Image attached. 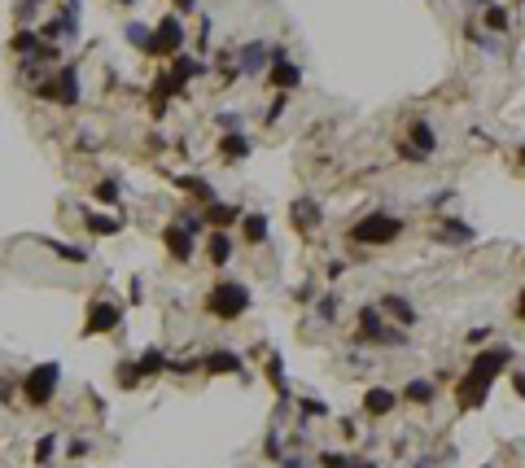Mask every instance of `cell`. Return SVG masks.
<instances>
[{
	"label": "cell",
	"instance_id": "6da1fadb",
	"mask_svg": "<svg viewBox=\"0 0 525 468\" xmlns=\"http://www.w3.org/2000/svg\"><path fill=\"white\" fill-rule=\"evenodd\" d=\"M206 311L215 320H241L245 311H249V289L241 280H215V289H210V298H206Z\"/></svg>",
	"mask_w": 525,
	"mask_h": 468
},
{
	"label": "cell",
	"instance_id": "7a4b0ae2",
	"mask_svg": "<svg viewBox=\"0 0 525 468\" xmlns=\"http://www.w3.org/2000/svg\"><path fill=\"white\" fill-rule=\"evenodd\" d=\"M398 237H403V219L385 215V211H372V215H363L355 228H350V241H359V245H390Z\"/></svg>",
	"mask_w": 525,
	"mask_h": 468
},
{
	"label": "cell",
	"instance_id": "3957f363",
	"mask_svg": "<svg viewBox=\"0 0 525 468\" xmlns=\"http://www.w3.org/2000/svg\"><path fill=\"white\" fill-rule=\"evenodd\" d=\"M57 381H62V368H57V363H35V368L27 372V381H22V399H27L31 407L53 403Z\"/></svg>",
	"mask_w": 525,
	"mask_h": 468
},
{
	"label": "cell",
	"instance_id": "277c9868",
	"mask_svg": "<svg viewBox=\"0 0 525 468\" xmlns=\"http://www.w3.org/2000/svg\"><path fill=\"white\" fill-rule=\"evenodd\" d=\"M44 101H53V106H62V110H70V106H79V74H74V66H62L48 84H40L35 88Z\"/></svg>",
	"mask_w": 525,
	"mask_h": 468
},
{
	"label": "cell",
	"instance_id": "5b68a950",
	"mask_svg": "<svg viewBox=\"0 0 525 468\" xmlns=\"http://www.w3.org/2000/svg\"><path fill=\"white\" fill-rule=\"evenodd\" d=\"M184 48V22L175 18V13H166L154 31H149V53H158V57H175Z\"/></svg>",
	"mask_w": 525,
	"mask_h": 468
},
{
	"label": "cell",
	"instance_id": "8992f818",
	"mask_svg": "<svg viewBox=\"0 0 525 468\" xmlns=\"http://www.w3.org/2000/svg\"><path fill=\"white\" fill-rule=\"evenodd\" d=\"M123 324V306L118 302H92L88 306V320H84V337H96V333H114Z\"/></svg>",
	"mask_w": 525,
	"mask_h": 468
},
{
	"label": "cell",
	"instance_id": "52a82bcc",
	"mask_svg": "<svg viewBox=\"0 0 525 468\" xmlns=\"http://www.w3.org/2000/svg\"><path fill=\"white\" fill-rule=\"evenodd\" d=\"M490 381H495V377H486V372H478V368H468V372L460 377V407H482L486 394H490Z\"/></svg>",
	"mask_w": 525,
	"mask_h": 468
},
{
	"label": "cell",
	"instance_id": "ba28073f",
	"mask_svg": "<svg viewBox=\"0 0 525 468\" xmlns=\"http://www.w3.org/2000/svg\"><path fill=\"white\" fill-rule=\"evenodd\" d=\"M267 66H271V48H267L263 40L245 44L241 53H237V70H241V74H267Z\"/></svg>",
	"mask_w": 525,
	"mask_h": 468
},
{
	"label": "cell",
	"instance_id": "9c48e42d",
	"mask_svg": "<svg viewBox=\"0 0 525 468\" xmlns=\"http://www.w3.org/2000/svg\"><path fill=\"white\" fill-rule=\"evenodd\" d=\"M162 241H166V250H171V258H180V263H188V258H193V250H197V237H193V232H188V228H180V223H171Z\"/></svg>",
	"mask_w": 525,
	"mask_h": 468
},
{
	"label": "cell",
	"instance_id": "30bf717a",
	"mask_svg": "<svg viewBox=\"0 0 525 468\" xmlns=\"http://www.w3.org/2000/svg\"><path fill=\"white\" fill-rule=\"evenodd\" d=\"M289 219H293V228H298V232H311V228H320L324 211H320V201L303 197V201H293V206H289Z\"/></svg>",
	"mask_w": 525,
	"mask_h": 468
},
{
	"label": "cell",
	"instance_id": "8fae6325",
	"mask_svg": "<svg viewBox=\"0 0 525 468\" xmlns=\"http://www.w3.org/2000/svg\"><path fill=\"white\" fill-rule=\"evenodd\" d=\"M363 407H368V416H390L398 407V394H394V389H385V385H368Z\"/></svg>",
	"mask_w": 525,
	"mask_h": 468
},
{
	"label": "cell",
	"instance_id": "7c38bea8",
	"mask_svg": "<svg viewBox=\"0 0 525 468\" xmlns=\"http://www.w3.org/2000/svg\"><path fill=\"white\" fill-rule=\"evenodd\" d=\"M197 74H206V62H202V57H184V53L175 57V66H171V79H175V88H180V92L188 88V79H197Z\"/></svg>",
	"mask_w": 525,
	"mask_h": 468
},
{
	"label": "cell",
	"instance_id": "4fadbf2b",
	"mask_svg": "<svg viewBox=\"0 0 525 468\" xmlns=\"http://www.w3.org/2000/svg\"><path fill=\"white\" fill-rule=\"evenodd\" d=\"M267 79H271V84H276L281 92H293L298 84H303V70H298L293 62H285V57H281V62H271V70H267Z\"/></svg>",
	"mask_w": 525,
	"mask_h": 468
},
{
	"label": "cell",
	"instance_id": "5bb4252c",
	"mask_svg": "<svg viewBox=\"0 0 525 468\" xmlns=\"http://www.w3.org/2000/svg\"><path fill=\"white\" fill-rule=\"evenodd\" d=\"M434 237H438L442 245H468V241H473V228L460 223V219H442V223L434 228Z\"/></svg>",
	"mask_w": 525,
	"mask_h": 468
},
{
	"label": "cell",
	"instance_id": "9a60e30c",
	"mask_svg": "<svg viewBox=\"0 0 525 468\" xmlns=\"http://www.w3.org/2000/svg\"><path fill=\"white\" fill-rule=\"evenodd\" d=\"M407 140H412V149H420L424 158H429V153L438 149V136H434V127L424 123V118H416L412 127H407Z\"/></svg>",
	"mask_w": 525,
	"mask_h": 468
},
{
	"label": "cell",
	"instance_id": "2e32d148",
	"mask_svg": "<svg viewBox=\"0 0 525 468\" xmlns=\"http://www.w3.org/2000/svg\"><path fill=\"white\" fill-rule=\"evenodd\" d=\"M206 245H210L206 254H210V263H215V267H223V263L232 258V237H228V228H215Z\"/></svg>",
	"mask_w": 525,
	"mask_h": 468
},
{
	"label": "cell",
	"instance_id": "e0dca14e",
	"mask_svg": "<svg viewBox=\"0 0 525 468\" xmlns=\"http://www.w3.org/2000/svg\"><path fill=\"white\" fill-rule=\"evenodd\" d=\"M241 206H228V201H210V211H206V223H215V228H232V223H241Z\"/></svg>",
	"mask_w": 525,
	"mask_h": 468
},
{
	"label": "cell",
	"instance_id": "ac0fdd59",
	"mask_svg": "<svg viewBox=\"0 0 525 468\" xmlns=\"http://www.w3.org/2000/svg\"><path fill=\"white\" fill-rule=\"evenodd\" d=\"M381 306H385V311H390V316H394L398 324H403V328H412V324L420 320V316H416V306H412L407 298H398V294H390V298H381Z\"/></svg>",
	"mask_w": 525,
	"mask_h": 468
},
{
	"label": "cell",
	"instance_id": "d6986e66",
	"mask_svg": "<svg viewBox=\"0 0 525 468\" xmlns=\"http://www.w3.org/2000/svg\"><path fill=\"white\" fill-rule=\"evenodd\" d=\"M202 363H206V372H215V377L219 372H241V355H232V350H210Z\"/></svg>",
	"mask_w": 525,
	"mask_h": 468
},
{
	"label": "cell",
	"instance_id": "ffe728a7",
	"mask_svg": "<svg viewBox=\"0 0 525 468\" xmlns=\"http://www.w3.org/2000/svg\"><path fill=\"white\" fill-rule=\"evenodd\" d=\"M219 153L228 162H241V158H249V140L241 136V132H223V140H219Z\"/></svg>",
	"mask_w": 525,
	"mask_h": 468
},
{
	"label": "cell",
	"instance_id": "44dd1931",
	"mask_svg": "<svg viewBox=\"0 0 525 468\" xmlns=\"http://www.w3.org/2000/svg\"><path fill=\"white\" fill-rule=\"evenodd\" d=\"M84 228L88 232H96V237H114V232L123 228L118 219H110V215H96V211H84Z\"/></svg>",
	"mask_w": 525,
	"mask_h": 468
},
{
	"label": "cell",
	"instance_id": "7402d4cb",
	"mask_svg": "<svg viewBox=\"0 0 525 468\" xmlns=\"http://www.w3.org/2000/svg\"><path fill=\"white\" fill-rule=\"evenodd\" d=\"M241 223H245V241L249 245L267 241V215H241Z\"/></svg>",
	"mask_w": 525,
	"mask_h": 468
},
{
	"label": "cell",
	"instance_id": "603a6c76",
	"mask_svg": "<svg viewBox=\"0 0 525 468\" xmlns=\"http://www.w3.org/2000/svg\"><path fill=\"white\" fill-rule=\"evenodd\" d=\"M403 394H407L412 403H420V407H429L438 389H434V381H407V389H403Z\"/></svg>",
	"mask_w": 525,
	"mask_h": 468
},
{
	"label": "cell",
	"instance_id": "cb8c5ba5",
	"mask_svg": "<svg viewBox=\"0 0 525 468\" xmlns=\"http://www.w3.org/2000/svg\"><path fill=\"white\" fill-rule=\"evenodd\" d=\"M40 48V31H31V27H22L18 35H13V53H22V57H31Z\"/></svg>",
	"mask_w": 525,
	"mask_h": 468
},
{
	"label": "cell",
	"instance_id": "d4e9b609",
	"mask_svg": "<svg viewBox=\"0 0 525 468\" xmlns=\"http://www.w3.org/2000/svg\"><path fill=\"white\" fill-rule=\"evenodd\" d=\"M136 368H140V377H154V372H162V368H166V355H162V350H145Z\"/></svg>",
	"mask_w": 525,
	"mask_h": 468
},
{
	"label": "cell",
	"instance_id": "484cf974",
	"mask_svg": "<svg viewBox=\"0 0 525 468\" xmlns=\"http://www.w3.org/2000/svg\"><path fill=\"white\" fill-rule=\"evenodd\" d=\"M337 311H341L337 294H329V298H320V302H315V316H320L324 324H333V320H337Z\"/></svg>",
	"mask_w": 525,
	"mask_h": 468
},
{
	"label": "cell",
	"instance_id": "4316f807",
	"mask_svg": "<svg viewBox=\"0 0 525 468\" xmlns=\"http://www.w3.org/2000/svg\"><path fill=\"white\" fill-rule=\"evenodd\" d=\"M180 184L193 193V197H202V201H215V189L206 184V179H193V175H180Z\"/></svg>",
	"mask_w": 525,
	"mask_h": 468
},
{
	"label": "cell",
	"instance_id": "83f0119b",
	"mask_svg": "<svg viewBox=\"0 0 525 468\" xmlns=\"http://www.w3.org/2000/svg\"><path fill=\"white\" fill-rule=\"evenodd\" d=\"M53 254L66 258V263H88V250H74V245H66V241H53Z\"/></svg>",
	"mask_w": 525,
	"mask_h": 468
},
{
	"label": "cell",
	"instance_id": "f1b7e54d",
	"mask_svg": "<svg viewBox=\"0 0 525 468\" xmlns=\"http://www.w3.org/2000/svg\"><path fill=\"white\" fill-rule=\"evenodd\" d=\"M486 27H490V31H508V9H504V5H490V9H486Z\"/></svg>",
	"mask_w": 525,
	"mask_h": 468
},
{
	"label": "cell",
	"instance_id": "f546056e",
	"mask_svg": "<svg viewBox=\"0 0 525 468\" xmlns=\"http://www.w3.org/2000/svg\"><path fill=\"white\" fill-rule=\"evenodd\" d=\"M53 451H57V438L44 433V438L35 442V464H48V459H53Z\"/></svg>",
	"mask_w": 525,
	"mask_h": 468
},
{
	"label": "cell",
	"instance_id": "4dcf8cb0",
	"mask_svg": "<svg viewBox=\"0 0 525 468\" xmlns=\"http://www.w3.org/2000/svg\"><path fill=\"white\" fill-rule=\"evenodd\" d=\"M123 35H128V44H136V48H145V53H149V27H140V22H132V27L123 31Z\"/></svg>",
	"mask_w": 525,
	"mask_h": 468
},
{
	"label": "cell",
	"instance_id": "1f68e13d",
	"mask_svg": "<svg viewBox=\"0 0 525 468\" xmlns=\"http://www.w3.org/2000/svg\"><path fill=\"white\" fill-rule=\"evenodd\" d=\"M267 372H271V385H276L281 394H289V385H285V368H281V359H276V355L267 359Z\"/></svg>",
	"mask_w": 525,
	"mask_h": 468
},
{
	"label": "cell",
	"instance_id": "d6a6232c",
	"mask_svg": "<svg viewBox=\"0 0 525 468\" xmlns=\"http://www.w3.org/2000/svg\"><path fill=\"white\" fill-rule=\"evenodd\" d=\"M136 381H140V368H136V363H128V368L118 363V385H123V389H136Z\"/></svg>",
	"mask_w": 525,
	"mask_h": 468
},
{
	"label": "cell",
	"instance_id": "836d02e7",
	"mask_svg": "<svg viewBox=\"0 0 525 468\" xmlns=\"http://www.w3.org/2000/svg\"><path fill=\"white\" fill-rule=\"evenodd\" d=\"M320 464H324V468H350V455H341V451H324Z\"/></svg>",
	"mask_w": 525,
	"mask_h": 468
},
{
	"label": "cell",
	"instance_id": "e575fe53",
	"mask_svg": "<svg viewBox=\"0 0 525 468\" xmlns=\"http://www.w3.org/2000/svg\"><path fill=\"white\" fill-rule=\"evenodd\" d=\"M285 106H289V92H276V101L267 106V123H276V118L285 114Z\"/></svg>",
	"mask_w": 525,
	"mask_h": 468
},
{
	"label": "cell",
	"instance_id": "d590c367",
	"mask_svg": "<svg viewBox=\"0 0 525 468\" xmlns=\"http://www.w3.org/2000/svg\"><path fill=\"white\" fill-rule=\"evenodd\" d=\"M96 197H101V201H118V179H101V184H96Z\"/></svg>",
	"mask_w": 525,
	"mask_h": 468
},
{
	"label": "cell",
	"instance_id": "8d00e7d4",
	"mask_svg": "<svg viewBox=\"0 0 525 468\" xmlns=\"http://www.w3.org/2000/svg\"><path fill=\"white\" fill-rule=\"evenodd\" d=\"M398 158H403V162H424V153H420V149H412L407 140H398Z\"/></svg>",
	"mask_w": 525,
	"mask_h": 468
},
{
	"label": "cell",
	"instance_id": "74e56055",
	"mask_svg": "<svg viewBox=\"0 0 525 468\" xmlns=\"http://www.w3.org/2000/svg\"><path fill=\"white\" fill-rule=\"evenodd\" d=\"M298 411H303V416H324L329 407H324V403H315V399H303V403H298Z\"/></svg>",
	"mask_w": 525,
	"mask_h": 468
},
{
	"label": "cell",
	"instance_id": "f35d334b",
	"mask_svg": "<svg viewBox=\"0 0 525 468\" xmlns=\"http://www.w3.org/2000/svg\"><path fill=\"white\" fill-rule=\"evenodd\" d=\"M215 123L223 127V132H241V118H237V114H219Z\"/></svg>",
	"mask_w": 525,
	"mask_h": 468
},
{
	"label": "cell",
	"instance_id": "ab89813d",
	"mask_svg": "<svg viewBox=\"0 0 525 468\" xmlns=\"http://www.w3.org/2000/svg\"><path fill=\"white\" fill-rule=\"evenodd\" d=\"M88 451H92V447H88V442H84V438H74V442H70V455H74V459H84Z\"/></svg>",
	"mask_w": 525,
	"mask_h": 468
},
{
	"label": "cell",
	"instance_id": "60d3db41",
	"mask_svg": "<svg viewBox=\"0 0 525 468\" xmlns=\"http://www.w3.org/2000/svg\"><path fill=\"white\" fill-rule=\"evenodd\" d=\"M35 5H40V0H18V18H31Z\"/></svg>",
	"mask_w": 525,
	"mask_h": 468
},
{
	"label": "cell",
	"instance_id": "b9f144b4",
	"mask_svg": "<svg viewBox=\"0 0 525 468\" xmlns=\"http://www.w3.org/2000/svg\"><path fill=\"white\" fill-rule=\"evenodd\" d=\"M9 399H13V381L0 377V403H9Z\"/></svg>",
	"mask_w": 525,
	"mask_h": 468
},
{
	"label": "cell",
	"instance_id": "7bdbcfd3",
	"mask_svg": "<svg viewBox=\"0 0 525 468\" xmlns=\"http://www.w3.org/2000/svg\"><path fill=\"white\" fill-rule=\"evenodd\" d=\"M171 5L180 9V13H193V9H197V0H171Z\"/></svg>",
	"mask_w": 525,
	"mask_h": 468
},
{
	"label": "cell",
	"instance_id": "ee69618b",
	"mask_svg": "<svg viewBox=\"0 0 525 468\" xmlns=\"http://www.w3.org/2000/svg\"><path fill=\"white\" fill-rule=\"evenodd\" d=\"M516 320L525 324V289H521V298H516Z\"/></svg>",
	"mask_w": 525,
	"mask_h": 468
},
{
	"label": "cell",
	"instance_id": "f6af8a7d",
	"mask_svg": "<svg viewBox=\"0 0 525 468\" xmlns=\"http://www.w3.org/2000/svg\"><path fill=\"white\" fill-rule=\"evenodd\" d=\"M512 385H516V394H521V399H525V372H521V377H516V381H512Z\"/></svg>",
	"mask_w": 525,
	"mask_h": 468
},
{
	"label": "cell",
	"instance_id": "bcb514c9",
	"mask_svg": "<svg viewBox=\"0 0 525 468\" xmlns=\"http://www.w3.org/2000/svg\"><path fill=\"white\" fill-rule=\"evenodd\" d=\"M281 468H307L303 459H281Z\"/></svg>",
	"mask_w": 525,
	"mask_h": 468
},
{
	"label": "cell",
	"instance_id": "7dc6e473",
	"mask_svg": "<svg viewBox=\"0 0 525 468\" xmlns=\"http://www.w3.org/2000/svg\"><path fill=\"white\" fill-rule=\"evenodd\" d=\"M355 468H377V464H355Z\"/></svg>",
	"mask_w": 525,
	"mask_h": 468
},
{
	"label": "cell",
	"instance_id": "c3c4849f",
	"mask_svg": "<svg viewBox=\"0 0 525 468\" xmlns=\"http://www.w3.org/2000/svg\"><path fill=\"white\" fill-rule=\"evenodd\" d=\"M118 5H136V0H118Z\"/></svg>",
	"mask_w": 525,
	"mask_h": 468
},
{
	"label": "cell",
	"instance_id": "681fc988",
	"mask_svg": "<svg viewBox=\"0 0 525 468\" xmlns=\"http://www.w3.org/2000/svg\"><path fill=\"white\" fill-rule=\"evenodd\" d=\"M473 5H490V0H473Z\"/></svg>",
	"mask_w": 525,
	"mask_h": 468
},
{
	"label": "cell",
	"instance_id": "f907efd6",
	"mask_svg": "<svg viewBox=\"0 0 525 468\" xmlns=\"http://www.w3.org/2000/svg\"><path fill=\"white\" fill-rule=\"evenodd\" d=\"M521 162H525V145H521Z\"/></svg>",
	"mask_w": 525,
	"mask_h": 468
}]
</instances>
